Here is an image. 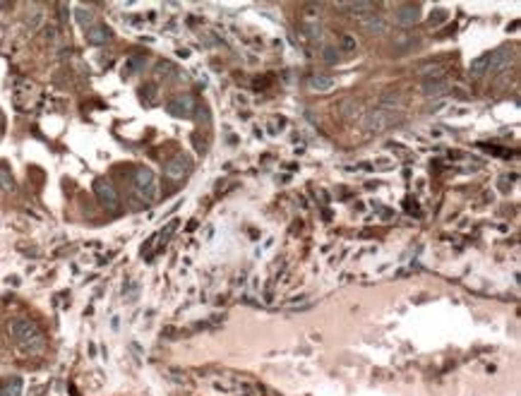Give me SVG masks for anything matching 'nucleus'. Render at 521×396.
I'll list each match as a JSON object with an SVG mask.
<instances>
[{
    "mask_svg": "<svg viewBox=\"0 0 521 396\" xmlns=\"http://www.w3.org/2000/svg\"><path fill=\"white\" fill-rule=\"evenodd\" d=\"M418 19H420V5L409 3V5H399L394 10V22L399 27H413Z\"/></svg>",
    "mask_w": 521,
    "mask_h": 396,
    "instance_id": "obj_8",
    "label": "nucleus"
},
{
    "mask_svg": "<svg viewBox=\"0 0 521 396\" xmlns=\"http://www.w3.org/2000/svg\"><path fill=\"white\" fill-rule=\"evenodd\" d=\"M166 111L171 113V115H175V118H190V115L195 113V101H192L190 94H178L175 99L168 101Z\"/></svg>",
    "mask_w": 521,
    "mask_h": 396,
    "instance_id": "obj_6",
    "label": "nucleus"
},
{
    "mask_svg": "<svg viewBox=\"0 0 521 396\" xmlns=\"http://www.w3.org/2000/svg\"><path fill=\"white\" fill-rule=\"evenodd\" d=\"M0 396H22V380L19 377H10L0 384Z\"/></svg>",
    "mask_w": 521,
    "mask_h": 396,
    "instance_id": "obj_16",
    "label": "nucleus"
},
{
    "mask_svg": "<svg viewBox=\"0 0 521 396\" xmlns=\"http://www.w3.org/2000/svg\"><path fill=\"white\" fill-rule=\"evenodd\" d=\"M132 185H134V192H137L144 202H154V199L158 197L156 175H154V171H149V168H137L132 175Z\"/></svg>",
    "mask_w": 521,
    "mask_h": 396,
    "instance_id": "obj_3",
    "label": "nucleus"
},
{
    "mask_svg": "<svg viewBox=\"0 0 521 396\" xmlns=\"http://www.w3.org/2000/svg\"><path fill=\"white\" fill-rule=\"evenodd\" d=\"M5 135V120H3V113H0V139Z\"/></svg>",
    "mask_w": 521,
    "mask_h": 396,
    "instance_id": "obj_27",
    "label": "nucleus"
},
{
    "mask_svg": "<svg viewBox=\"0 0 521 396\" xmlns=\"http://www.w3.org/2000/svg\"><path fill=\"white\" fill-rule=\"evenodd\" d=\"M94 192H96V197H99V202H101L106 209H118L120 197H118V190L113 188L111 180L99 178V180L94 182Z\"/></svg>",
    "mask_w": 521,
    "mask_h": 396,
    "instance_id": "obj_4",
    "label": "nucleus"
},
{
    "mask_svg": "<svg viewBox=\"0 0 521 396\" xmlns=\"http://www.w3.org/2000/svg\"><path fill=\"white\" fill-rule=\"evenodd\" d=\"M305 34H308V39H312V41L322 39V27H320V22H308L305 24Z\"/></svg>",
    "mask_w": 521,
    "mask_h": 396,
    "instance_id": "obj_24",
    "label": "nucleus"
},
{
    "mask_svg": "<svg viewBox=\"0 0 521 396\" xmlns=\"http://www.w3.org/2000/svg\"><path fill=\"white\" fill-rule=\"evenodd\" d=\"M514 63V51L512 48H497L495 53H490V65H488V72L497 75L502 70H509Z\"/></svg>",
    "mask_w": 521,
    "mask_h": 396,
    "instance_id": "obj_7",
    "label": "nucleus"
},
{
    "mask_svg": "<svg viewBox=\"0 0 521 396\" xmlns=\"http://www.w3.org/2000/svg\"><path fill=\"white\" fill-rule=\"evenodd\" d=\"M75 19H77V24L84 29V32H89V29L96 24L94 12H92L89 8H82V5H79V8H75Z\"/></svg>",
    "mask_w": 521,
    "mask_h": 396,
    "instance_id": "obj_15",
    "label": "nucleus"
},
{
    "mask_svg": "<svg viewBox=\"0 0 521 396\" xmlns=\"http://www.w3.org/2000/svg\"><path fill=\"white\" fill-rule=\"evenodd\" d=\"M413 46V36L411 34H399V36H394V51L396 53H403L406 48Z\"/></svg>",
    "mask_w": 521,
    "mask_h": 396,
    "instance_id": "obj_22",
    "label": "nucleus"
},
{
    "mask_svg": "<svg viewBox=\"0 0 521 396\" xmlns=\"http://www.w3.org/2000/svg\"><path fill=\"white\" fill-rule=\"evenodd\" d=\"M322 58H324V63H329V65H334V63H339L341 60V53H339V48H334V46H327L322 51Z\"/></svg>",
    "mask_w": 521,
    "mask_h": 396,
    "instance_id": "obj_23",
    "label": "nucleus"
},
{
    "mask_svg": "<svg viewBox=\"0 0 521 396\" xmlns=\"http://www.w3.org/2000/svg\"><path fill=\"white\" fill-rule=\"evenodd\" d=\"M399 120L396 111H387V108H372L363 115V130L368 135H379L384 132L387 127H392Z\"/></svg>",
    "mask_w": 521,
    "mask_h": 396,
    "instance_id": "obj_2",
    "label": "nucleus"
},
{
    "mask_svg": "<svg viewBox=\"0 0 521 396\" xmlns=\"http://www.w3.org/2000/svg\"><path fill=\"white\" fill-rule=\"evenodd\" d=\"M488 65H490V53H483V56L473 58L471 60V65H468V75L473 79L483 77V75H488Z\"/></svg>",
    "mask_w": 521,
    "mask_h": 396,
    "instance_id": "obj_13",
    "label": "nucleus"
},
{
    "mask_svg": "<svg viewBox=\"0 0 521 396\" xmlns=\"http://www.w3.org/2000/svg\"><path fill=\"white\" fill-rule=\"evenodd\" d=\"M144 67V58L142 56H130L127 58V63L123 65V75H134V72H140Z\"/></svg>",
    "mask_w": 521,
    "mask_h": 396,
    "instance_id": "obj_20",
    "label": "nucleus"
},
{
    "mask_svg": "<svg viewBox=\"0 0 521 396\" xmlns=\"http://www.w3.org/2000/svg\"><path fill=\"white\" fill-rule=\"evenodd\" d=\"M10 334H12V339L17 341V346H19L24 353H29V356H36V353H41V351L46 348V339L41 336L36 324L29 322V319H15V322L10 324Z\"/></svg>",
    "mask_w": 521,
    "mask_h": 396,
    "instance_id": "obj_1",
    "label": "nucleus"
},
{
    "mask_svg": "<svg viewBox=\"0 0 521 396\" xmlns=\"http://www.w3.org/2000/svg\"><path fill=\"white\" fill-rule=\"evenodd\" d=\"M341 113H344V118H358V113H360V103L355 101V99H348V101L341 103Z\"/></svg>",
    "mask_w": 521,
    "mask_h": 396,
    "instance_id": "obj_21",
    "label": "nucleus"
},
{
    "mask_svg": "<svg viewBox=\"0 0 521 396\" xmlns=\"http://www.w3.org/2000/svg\"><path fill=\"white\" fill-rule=\"evenodd\" d=\"M336 8L348 10V12H353V15L360 19V17L370 15L372 10H375V5H372V3H336Z\"/></svg>",
    "mask_w": 521,
    "mask_h": 396,
    "instance_id": "obj_14",
    "label": "nucleus"
},
{
    "mask_svg": "<svg viewBox=\"0 0 521 396\" xmlns=\"http://www.w3.org/2000/svg\"><path fill=\"white\" fill-rule=\"evenodd\" d=\"M449 87H451V84L444 77L425 79V82H423V94H425V96H435V99H437V96L447 94V91H449Z\"/></svg>",
    "mask_w": 521,
    "mask_h": 396,
    "instance_id": "obj_10",
    "label": "nucleus"
},
{
    "mask_svg": "<svg viewBox=\"0 0 521 396\" xmlns=\"http://www.w3.org/2000/svg\"><path fill=\"white\" fill-rule=\"evenodd\" d=\"M192 171V161H190V156H185V154H175L171 161H168L166 166H164V173H166L168 180H183L185 175Z\"/></svg>",
    "mask_w": 521,
    "mask_h": 396,
    "instance_id": "obj_5",
    "label": "nucleus"
},
{
    "mask_svg": "<svg viewBox=\"0 0 521 396\" xmlns=\"http://www.w3.org/2000/svg\"><path fill=\"white\" fill-rule=\"evenodd\" d=\"M360 24H363V29L365 32H370V34H375V36H384V34L389 32V22L384 19V17H379V15H365V17H360Z\"/></svg>",
    "mask_w": 521,
    "mask_h": 396,
    "instance_id": "obj_9",
    "label": "nucleus"
},
{
    "mask_svg": "<svg viewBox=\"0 0 521 396\" xmlns=\"http://www.w3.org/2000/svg\"><path fill=\"white\" fill-rule=\"evenodd\" d=\"M401 106H403V99L396 91H387L379 99V108H387V111H399Z\"/></svg>",
    "mask_w": 521,
    "mask_h": 396,
    "instance_id": "obj_17",
    "label": "nucleus"
},
{
    "mask_svg": "<svg viewBox=\"0 0 521 396\" xmlns=\"http://www.w3.org/2000/svg\"><path fill=\"white\" fill-rule=\"evenodd\" d=\"M355 48H358V41H355L353 34H341L339 53H355Z\"/></svg>",
    "mask_w": 521,
    "mask_h": 396,
    "instance_id": "obj_19",
    "label": "nucleus"
},
{
    "mask_svg": "<svg viewBox=\"0 0 521 396\" xmlns=\"http://www.w3.org/2000/svg\"><path fill=\"white\" fill-rule=\"evenodd\" d=\"M87 39H89V43H94V46H103L106 41H111V29H108L106 24H94L87 32Z\"/></svg>",
    "mask_w": 521,
    "mask_h": 396,
    "instance_id": "obj_11",
    "label": "nucleus"
},
{
    "mask_svg": "<svg viewBox=\"0 0 521 396\" xmlns=\"http://www.w3.org/2000/svg\"><path fill=\"white\" fill-rule=\"evenodd\" d=\"M308 87L312 89V91H317V94H324V91L334 89V77L332 75H312V77L308 79Z\"/></svg>",
    "mask_w": 521,
    "mask_h": 396,
    "instance_id": "obj_12",
    "label": "nucleus"
},
{
    "mask_svg": "<svg viewBox=\"0 0 521 396\" xmlns=\"http://www.w3.org/2000/svg\"><path fill=\"white\" fill-rule=\"evenodd\" d=\"M15 188H17V182H15V178H12V173H10V168L0 164V190L15 192Z\"/></svg>",
    "mask_w": 521,
    "mask_h": 396,
    "instance_id": "obj_18",
    "label": "nucleus"
},
{
    "mask_svg": "<svg viewBox=\"0 0 521 396\" xmlns=\"http://www.w3.org/2000/svg\"><path fill=\"white\" fill-rule=\"evenodd\" d=\"M197 120H205V123H209V111H207L205 106H199V108H197Z\"/></svg>",
    "mask_w": 521,
    "mask_h": 396,
    "instance_id": "obj_25",
    "label": "nucleus"
},
{
    "mask_svg": "<svg viewBox=\"0 0 521 396\" xmlns=\"http://www.w3.org/2000/svg\"><path fill=\"white\" fill-rule=\"evenodd\" d=\"M507 188H509V182H507V178H500V190L507 192Z\"/></svg>",
    "mask_w": 521,
    "mask_h": 396,
    "instance_id": "obj_26",
    "label": "nucleus"
}]
</instances>
